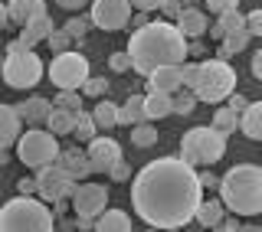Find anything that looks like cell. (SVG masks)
<instances>
[{
  "instance_id": "1",
  "label": "cell",
  "mask_w": 262,
  "mask_h": 232,
  "mask_svg": "<svg viewBox=\"0 0 262 232\" xmlns=\"http://www.w3.org/2000/svg\"><path fill=\"white\" fill-rule=\"evenodd\" d=\"M200 203V177L184 157H158L131 180V206L151 229H184Z\"/></svg>"
},
{
  "instance_id": "2",
  "label": "cell",
  "mask_w": 262,
  "mask_h": 232,
  "mask_svg": "<svg viewBox=\"0 0 262 232\" xmlns=\"http://www.w3.org/2000/svg\"><path fill=\"white\" fill-rule=\"evenodd\" d=\"M128 56H131V69L138 76H151L161 65H184L187 62V36L170 20L147 23V27L131 33Z\"/></svg>"
},
{
  "instance_id": "3",
  "label": "cell",
  "mask_w": 262,
  "mask_h": 232,
  "mask_svg": "<svg viewBox=\"0 0 262 232\" xmlns=\"http://www.w3.org/2000/svg\"><path fill=\"white\" fill-rule=\"evenodd\" d=\"M220 200L236 216H259L262 213V167L236 164L226 177H220Z\"/></svg>"
},
{
  "instance_id": "4",
  "label": "cell",
  "mask_w": 262,
  "mask_h": 232,
  "mask_svg": "<svg viewBox=\"0 0 262 232\" xmlns=\"http://www.w3.org/2000/svg\"><path fill=\"white\" fill-rule=\"evenodd\" d=\"M56 213L43 200L13 196L0 206V232H53Z\"/></svg>"
},
{
  "instance_id": "5",
  "label": "cell",
  "mask_w": 262,
  "mask_h": 232,
  "mask_svg": "<svg viewBox=\"0 0 262 232\" xmlns=\"http://www.w3.org/2000/svg\"><path fill=\"white\" fill-rule=\"evenodd\" d=\"M4 53L7 56H4V65H0V76H4V82L10 88H16V92H27V88H33L39 79H43V72H46L43 59H39L30 46H23L20 39H13Z\"/></svg>"
},
{
  "instance_id": "6",
  "label": "cell",
  "mask_w": 262,
  "mask_h": 232,
  "mask_svg": "<svg viewBox=\"0 0 262 232\" xmlns=\"http://www.w3.org/2000/svg\"><path fill=\"white\" fill-rule=\"evenodd\" d=\"M190 92L200 102H210V105L226 102L236 92V69L223 59H203L196 65V82H193Z\"/></svg>"
},
{
  "instance_id": "7",
  "label": "cell",
  "mask_w": 262,
  "mask_h": 232,
  "mask_svg": "<svg viewBox=\"0 0 262 232\" xmlns=\"http://www.w3.org/2000/svg\"><path fill=\"white\" fill-rule=\"evenodd\" d=\"M226 154V137L220 131H213V124H200V128L184 131L180 137V157L196 170V167H213L216 160H223Z\"/></svg>"
},
{
  "instance_id": "8",
  "label": "cell",
  "mask_w": 262,
  "mask_h": 232,
  "mask_svg": "<svg viewBox=\"0 0 262 232\" xmlns=\"http://www.w3.org/2000/svg\"><path fill=\"white\" fill-rule=\"evenodd\" d=\"M59 151L62 147H59V141H56L53 131L33 128L27 134H20V141H16V157H20L23 167H30V170H43L49 164H56Z\"/></svg>"
},
{
  "instance_id": "9",
  "label": "cell",
  "mask_w": 262,
  "mask_h": 232,
  "mask_svg": "<svg viewBox=\"0 0 262 232\" xmlns=\"http://www.w3.org/2000/svg\"><path fill=\"white\" fill-rule=\"evenodd\" d=\"M49 79H53V85L59 88V92H79L82 85H85V79L92 76L89 72V59L82 53H56L53 62H49Z\"/></svg>"
},
{
  "instance_id": "10",
  "label": "cell",
  "mask_w": 262,
  "mask_h": 232,
  "mask_svg": "<svg viewBox=\"0 0 262 232\" xmlns=\"http://www.w3.org/2000/svg\"><path fill=\"white\" fill-rule=\"evenodd\" d=\"M72 190H76V180H72L59 164H49V167L36 170V193H39L43 203L66 200V196H72Z\"/></svg>"
},
{
  "instance_id": "11",
  "label": "cell",
  "mask_w": 262,
  "mask_h": 232,
  "mask_svg": "<svg viewBox=\"0 0 262 232\" xmlns=\"http://www.w3.org/2000/svg\"><path fill=\"white\" fill-rule=\"evenodd\" d=\"M72 210H76V216H85V219H98L105 213V206H108V187L102 183H76L72 190Z\"/></svg>"
},
{
  "instance_id": "12",
  "label": "cell",
  "mask_w": 262,
  "mask_h": 232,
  "mask_svg": "<svg viewBox=\"0 0 262 232\" xmlns=\"http://www.w3.org/2000/svg\"><path fill=\"white\" fill-rule=\"evenodd\" d=\"M131 20V0H92V27L118 33Z\"/></svg>"
},
{
  "instance_id": "13",
  "label": "cell",
  "mask_w": 262,
  "mask_h": 232,
  "mask_svg": "<svg viewBox=\"0 0 262 232\" xmlns=\"http://www.w3.org/2000/svg\"><path fill=\"white\" fill-rule=\"evenodd\" d=\"M89 167L92 173H108L115 164L121 160V144L112 137H92L89 141Z\"/></svg>"
},
{
  "instance_id": "14",
  "label": "cell",
  "mask_w": 262,
  "mask_h": 232,
  "mask_svg": "<svg viewBox=\"0 0 262 232\" xmlns=\"http://www.w3.org/2000/svg\"><path fill=\"white\" fill-rule=\"evenodd\" d=\"M147 79V92H164V95H174L184 88V76H180V65H161L154 69Z\"/></svg>"
},
{
  "instance_id": "15",
  "label": "cell",
  "mask_w": 262,
  "mask_h": 232,
  "mask_svg": "<svg viewBox=\"0 0 262 232\" xmlns=\"http://www.w3.org/2000/svg\"><path fill=\"white\" fill-rule=\"evenodd\" d=\"M56 164H59V167L69 173L76 183H82V180L92 173V167H89V154L79 151V147H62L59 157H56Z\"/></svg>"
},
{
  "instance_id": "16",
  "label": "cell",
  "mask_w": 262,
  "mask_h": 232,
  "mask_svg": "<svg viewBox=\"0 0 262 232\" xmlns=\"http://www.w3.org/2000/svg\"><path fill=\"white\" fill-rule=\"evenodd\" d=\"M7 13H10V23L16 27H27L30 20L46 13V4L43 0H7Z\"/></svg>"
},
{
  "instance_id": "17",
  "label": "cell",
  "mask_w": 262,
  "mask_h": 232,
  "mask_svg": "<svg viewBox=\"0 0 262 232\" xmlns=\"http://www.w3.org/2000/svg\"><path fill=\"white\" fill-rule=\"evenodd\" d=\"M20 114H16L13 105H4L0 102V151H7L10 144L20 141Z\"/></svg>"
},
{
  "instance_id": "18",
  "label": "cell",
  "mask_w": 262,
  "mask_h": 232,
  "mask_svg": "<svg viewBox=\"0 0 262 232\" xmlns=\"http://www.w3.org/2000/svg\"><path fill=\"white\" fill-rule=\"evenodd\" d=\"M174 23H177V30L184 33L187 39H200L203 33L210 30V20H207V13H203V10H193V7H187V10L180 13Z\"/></svg>"
},
{
  "instance_id": "19",
  "label": "cell",
  "mask_w": 262,
  "mask_h": 232,
  "mask_svg": "<svg viewBox=\"0 0 262 232\" xmlns=\"http://www.w3.org/2000/svg\"><path fill=\"white\" fill-rule=\"evenodd\" d=\"M56 30V23L49 20V13H43V16H36V20H30L27 27H20V43L23 46H36V43H46V36Z\"/></svg>"
},
{
  "instance_id": "20",
  "label": "cell",
  "mask_w": 262,
  "mask_h": 232,
  "mask_svg": "<svg viewBox=\"0 0 262 232\" xmlns=\"http://www.w3.org/2000/svg\"><path fill=\"white\" fill-rule=\"evenodd\" d=\"M49 111H53V102H49V98H43V95H33V98H27V102L16 105V114H20V121H27V124L46 121Z\"/></svg>"
},
{
  "instance_id": "21",
  "label": "cell",
  "mask_w": 262,
  "mask_h": 232,
  "mask_svg": "<svg viewBox=\"0 0 262 232\" xmlns=\"http://www.w3.org/2000/svg\"><path fill=\"white\" fill-rule=\"evenodd\" d=\"M236 30H246V16L239 10H229V13H220L216 16V23H210V36L213 39H226L229 33H236Z\"/></svg>"
},
{
  "instance_id": "22",
  "label": "cell",
  "mask_w": 262,
  "mask_h": 232,
  "mask_svg": "<svg viewBox=\"0 0 262 232\" xmlns=\"http://www.w3.org/2000/svg\"><path fill=\"white\" fill-rule=\"evenodd\" d=\"M144 111H147V121L170 118V114H174V98L164 95V92H147L144 95Z\"/></svg>"
},
{
  "instance_id": "23",
  "label": "cell",
  "mask_w": 262,
  "mask_h": 232,
  "mask_svg": "<svg viewBox=\"0 0 262 232\" xmlns=\"http://www.w3.org/2000/svg\"><path fill=\"white\" fill-rule=\"evenodd\" d=\"M239 131L249 141H262V102H249L239 118Z\"/></svg>"
},
{
  "instance_id": "24",
  "label": "cell",
  "mask_w": 262,
  "mask_h": 232,
  "mask_svg": "<svg viewBox=\"0 0 262 232\" xmlns=\"http://www.w3.org/2000/svg\"><path fill=\"white\" fill-rule=\"evenodd\" d=\"M223 216H226L223 200H203L200 206H196L193 222H200L203 229H213V226H220V222H223Z\"/></svg>"
},
{
  "instance_id": "25",
  "label": "cell",
  "mask_w": 262,
  "mask_h": 232,
  "mask_svg": "<svg viewBox=\"0 0 262 232\" xmlns=\"http://www.w3.org/2000/svg\"><path fill=\"white\" fill-rule=\"evenodd\" d=\"M95 232H131V216L125 210H105L95 219Z\"/></svg>"
},
{
  "instance_id": "26",
  "label": "cell",
  "mask_w": 262,
  "mask_h": 232,
  "mask_svg": "<svg viewBox=\"0 0 262 232\" xmlns=\"http://www.w3.org/2000/svg\"><path fill=\"white\" fill-rule=\"evenodd\" d=\"M147 121V111H144V95H131L125 105H118V124H141Z\"/></svg>"
},
{
  "instance_id": "27",
  "label": "cell",
  "mask_w": 262,
  "mask_h": 232,
  "mask_svg": "<svg viewBox=\"0 0 262 232\" xmlns=\"http://www.w3.org/2000/svg\"><path fill=\"white\" fill-rule=\"evenodd\" d=\"M249 30H236V33H229L226 39H220V49H216V59H223V62H229L236 53H243L246 49V43H249Z\"/></svg>"
},
{
  "instance_id": "28",
  "label": "cell",
  "mask_w": 262,
  "mask_h": 232,
  "mask_svg": "<svg viewBox=\"0 0 262 232\" xmlns=\"http://www.w3.org/2000/svg\"><path fill=\"white\" fill-rule=\"evenodd\" d=\"M72 124H76V111H62V108L53 105V111L46 114V131H53L56 137L72 134Z\"/></svg>"
},
{
  "instance_id": "29",
  "label": "cell",
  "mask_w": 262,
  "mask_h": 232,
  "mask_svg": "<svg viewBox=\"0 0 262 232\" xmlns=\"http://www.w3.org/2000/svg\"><path fill=\"white\" fill-rule=\"evenodd\" d=\"M239 118H243L239 111H233L229 105H223V108H216V114H213V131H220L223 137L236 134V131H239Z\"/></svg>"
},
{
  "instance_id": "30",
  "label": "cell",
  "mask_w": 262,
  "mask_h": 232,
  "mask_svg": "<svg viewBox=\"0 0 262 232\" xmlns=\"http://www.w3.org/2000/svg\"><path fill=\"white\" fill-rule=\"evenodd\" d=\"M92 118H95V124H98V131L115 128V124H118V105L108 102V98H98V105L92 108Z\"/></svg>"
},
{
  "instance_id": "31",
  "label": "cell",
  "mask_w": 262,
  "mask_h": 232,
  "mask_svg": "<svg viewBox=\"0 0 262 232\" xmlns=\"http://www.w3.org/2000/svg\"><path fill=\"white\" fill-rule=\"evenodd\" d=\"M131 144H135V147H151V144H158V128H154L151 121L131 124Z\"/></svg>"
},
{
  "instance_id": "32",
  "label": "cell",
  "mask_w": 262,
  "mask_h": 232,
  "mask_svg": "<svg viewBox=\"0 0 262 232\" xmlns=\"http://www.w3.org/2000/svg\"><path fill=\"white\" fill-rule=\"evenodd\" d=\"M98 131V124L92 118V111H76V124H72V134H76L79 141H92Z\"/></svg>"
},
{
  "instance_id": "33",
  "label": "cell",
  "mask_w": 262,
  "mask_h": 232,
  "mask_svg": "<svg viewBox=\"0 0 262 232\" xmlns=\"http://www.w3.org/2000/svg\"><path fill=\"white\" fill-rule=\"evenodd\" d=\"M170 98H174V114H184V118H187V114H193L196 102H200V98H196V95L190 92V88H187V92L180 88V92H174Z\"/></svg>"
},
{
  "instance_id": "34",
  "label": "cell",
  "mask_w": 262,
  "mask_h": 232,
  "mask_svg": "<svg viewBox=\"0 0 262 232\" xmlns=\"http://www.w3.org/2000/svg\"><path fill=\"white\" fill-rule=\"evenodd\" d=\"M72 43H76V39H72L66 30H53V33L46 36V46L53 49V53H69V49H72Z\"/></svg>"
},
{
  "instance_id": "35",
  "label": "cell",
  "mask_w": 262,
  "mask_h": 232,
  "mask_svg": "<svg viewBox=\"0 0 262 232\" xmlns=\"http://www.w3.org/2000/svg\"><path fill=\"white\" fill-rule=\"evenodd\" d=\"M82 92H85L89 98H105V92H108V79L102 76H89L85 85H82Z\"/></svg>"
},
{
  "instance_id": "36",
  "label": "cell",
  "mask_w": 262,
  "mask_h": 232,
  "mask_svg": "<svg viewBox=\"0 0 262 232\" xmlns=\"http://www.w3.org/2000/svg\"><path fill=\"white\" fill-rule=\"evenodd\" d=\"M89 27H92V16H89V20H85V16H72V20L66 23L62 30L69 33L72 39H85V33H89Z\"/></svg>"
},
{
  "instance_id": "37",
  "label": "cell",
  "mask_w": 262,
  "mask_h": 232,
  "mask_svg": "<svg viewBox=\"0 0 262 232\" xmlns=\"http://www.w3.org/2000/svg\"><path fill=\"white\" fill-rule=\"evenodd\" d=\"M53 105H56V108H62V111H82V95L79 92H59Z\"/></svg>"
},
{
  "instance_id": "38",
  "label": "cell",
  "mask_w": 262,
  "mask_h": 232,
  "mask_svg": "<svg viewBox=\"0 0 262 232\" xmlns=\"http://www.w3.org/2000/svg\"><path fill=\"white\" fill-rule=\"evenodd\" d=\"M108 65H112V72H128V69H131L128 49H125V53H112V56H108Z\"/></svg>"
},
{
  "instance_id": "39",
  "label": "cell",
  "mask_w": 262,
  "mask_h": 232,
  "mask_svg": "<svg viewBox=\"0 0 262 232\" xmlns=\"http://www.w3.org/2000/svg\"><path fill=\"white\" fill-rule=\"evenodd\" d=\"M203 4L210 7V13H229V10H236V7H239V0H203Z\"/></svg>"
},
{
  "instance_id": "40",
  "label": "cell",
  "mask_w": 262,
  "mask_h": 232,
  "mask_svg": "<svg viewBox=\"0 0 262 232\" xmlns=\"http://www.w3.org/2000/svg\"><path fill=\"white\" fill-rule=\"evenodd\" d=\"M246 30H249V36H262V10L246 13Z\"/></svg>"
},
{
  "instance_id": "41",
  "label": "cell",
  "mask_w": 262,
  "mask_h": 232,
  "mask_svg": "<svg viewBox=\"0 0 262 232\" xmlns=\"http://www.w3.org/2000/svg\"><path fill=\"white\" fill-rule=\"evenodd\" d=\"M108 177H112V180H118V183H125V180H131V167L125 164V157H121V160H118V164H115V167L108 170Z\"/></svg>"
},
{
  "instance_id": "42",
  "label": "cell",
  "mask_w": 262,
  "mask_h": 232,
  "mask_svg": "<svg viewBox=\"0 0 262 232\" xmlns=\"http://www.w3.org/2000/svg\"><path fill=\"white\" fill-rule=\"evenodd\" d=\"M196 65H200V62H184V65H180V76H184V88H193V82H196Z\"/></svg>"
},
{
  "instance_id": "43",
  "label": "cell",
  "mask_w": 262,
  "mask_h": 232,
  "mask_svg": "<svg viewBox=\"0 0 262 232\" xmlns=\"http://www.w3.org/2000/svg\"><path fill=\"white\" fill-rule=\"evenodd\" d=\"M161 10H164V16H167V20H177V16L187 10V7L180 4V0H164V7H161Z\"/></svg>"
},
{
  "instance_id": "44",
  "label": "cell",
  "mask_w": 262,
  "mask_h": 232,
  "mask_svg": "<svg viewBox=\"0 0 262 232\" xmlns=\"http://www.w3.org/2000/svg\"><path fill=\"white\" fill-rule=\"evenodd\" d=\"M16 190H20V196H33L36 193V177H20L16 180Z\"/></svg>"
},
{
  "instance_id": "45",
  "label": "cell",
  "mask_w": 262,
  "mask_h": 232,
  "mask_svg": "<svg viewBox=\"0 0 262 232\" xmlns=\"http://www.w3.org/2000/svg\"><path fill=\"white\" fill-rule=\"evenodd\" d=\"M226 102H229V108H233V111H246V105H249V98H246V95H239V92H233V95H229L226 98Z\"/></svg>"
},
{
  "instance_id": "46",
  "label": "cell",
  "mask_w": 262,
  "mask_h": 232,
  "mask_svg": "<svg viewBox=\"0 0 262 232\" xmlns=\"http://www.w3.org/2000/svg\"><path fill=\"white\" fill-rule=\"evenodd\" d=\"M196 177H200V187H203V190H220V177H213L210 170L196 173Z\"/></svg>"
},
{
  "instance_id": "47",
  "label": "cell",
  "mask_w": 262,
  "mask_h": 232,
  "mask_svg": "<svg viewBox=\"0 0 262 232\" xmlns=\"http://www.w3.org/2000/svg\"><path fill=\"white\" fill-rule=\"evenodd\" d=\"M131 7H135V10H158V7H164V0H131Z\"/></svg>"
},
{
  "instance_id": "48",
  "label": "cell",
  "mask_w": 262,
  "mask_h": 232,
  "mask_svg": "<svg viewBox=\"0 0 262 232\" xmlns=\"http://www.w3.org/2000/svg\"><path fill=\"white\" fill-rule=\"evenodd\" d=\"M210 232H239V222H236V219H226V216H223V222H220V226H213Z\"/></svg>"
},
{
  "instance_id": "49",
  "label": "cell",
  "mask_w": 262,
  "mask_h": 232,
  "mask_svg": "<svg viewBox=\"0 0 262 232\" xmlns=\"http://www.w3.org/2000/svg\"><path fill=\"white\" fill-rule=\"evenodd\" d=\"M131 27H135V30H141V27H147V23H151V16H147V10H138L135 16H131Z\"/></svg>"
},
{
  "instance_id": "50",
  "label": "cell",
  "mask_w": 262,
  "mask_h": 232,
  "mask_svg": "<svg viewBox=\"0 0 262 232\" xmlns=\"http://www.w3.org/2000/svg\"><path fill=\"white\" fill-rule=\"evenodd\" d=\"M56 4H59L62 10H82V7H85L89 0H56Z\"/></svg>"
},
{
  "instance_id": "51",
  "label": "cell",
  "mask_w": 262,
  "mask_h": 232,
  "mask_svg": "<svg viewBox=\"0 0 262 232\" xmlns=\"http://www.w3.org/2000/svg\"><path fill=\"white\" fill-rule=\"evenodd\" d=\"M252 76H256V79L262 82V49H259L256 56H252Z\"/></svg>"
},
{
  "instance_id": "52",
  "label": "cell",
  "mask_w": 262,
  "mask_h": 232,
  "mask_svg": "<svg viewBox=\"0 0 262 232\" xmlns=\"http://www.w3.org/2000/svg\"><path fill=\"white\" fill-rule=\"evenodd\" d=\"M7 27H10V13H7V4L0 0V33H4Z\"/></svg>"
},
{
  "instance_id": "53",
  "label": "cell",
  "mask_w": 262,
  "mask_h": 232,
  "mask_svg": "<svg viewBox=\"0 0 262 232\" xmlns=\"http://www.w3.org/2000/svg\"><path fill=\"white\" fill-rule=\"evenodd\" d=\"M239 232H262L259 226H239Z\"/></svg>"
},
{
  "instance_id": "54",
  "label": "cell",
  "mask_w": 262,
  "mask_h": 232,
  "mask_svg": "<svg viewBox=\"0 0 262 232\" xmlns=\"http://www.w3.org/2000/svg\"><path fill=\"white\" fill-rule=\"evenodd\" d=\"M7 160H10V157H7L4 151H0V167H7Z\"/></svg>"
},
{
  "instance_id": "55",
  "label": "cell",
  "mask_w": 262,
  "mask_h": 232,
  "mask_svg": "<svg viewBox=\"0 0 262 232\" xmlns=\"http://www.w3.org/2000/svg\"><path fill=\"white\" fill-rule=\"evenodd\" d=\"M147 232H167V229H147Z\"/></svg>"
}]
</instances>
